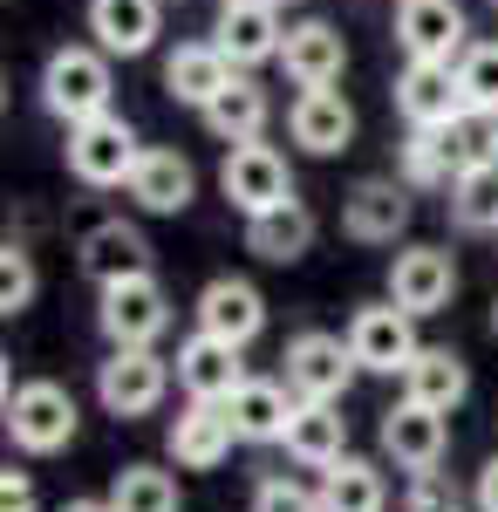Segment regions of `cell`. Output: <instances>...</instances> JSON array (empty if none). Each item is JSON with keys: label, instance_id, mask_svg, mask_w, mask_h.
<instances>
[{"label": "cell", "instance_id": "6da1fadb", "mask_svg": "<svg viewBox=\"0 0 498 512\" xmlns=\"http://www.w3.org/2000/svg\"><path fill=\"white\" fill-rule=\"evenodd\" d=\"M110 48H96V41H69V48H55L48 62H41V110L62 123H89L110 110L116 96V76H110Z\"/></svg>", "mask_w": 498, "mask_h": 512}, {"label": "cell", "instance_id": "7a4b0ae2", "mask_svg": "<svg viewBox=\"0 0 498 512\" xmlns=\"http://www.w3.org/2000/svg\"><path fill=\"white\" fill-rule=\"evenodd\" d=\"M144 158V137H137V123L103 110V117L89 123H69V144H62V164H69V178L89 185V192H123L130 185V171Z\"/></svg>", "mask_w": 498, "mask_h": 512}, {"label": "cell", "instance_id": "3957f363", "mask_svg": "<svg viewBox=\"0 0 498 512\" xmlns=\"http://www.w3.org/2000/svg\"><path fill=\"white\" fill-rule=\"evenodd\" d=\"M82 431V410H76V390H62V383H7V437H14V451H28V458H55V451H69Z\"/></svg>", "mask_w": 498, "mask_h": 512}, {"label": "cell", "instance_id": "277c9868", "mask_svg": "<svg viewBox=\"0 0 498 512\" xmlns=\"http://www.w3.org/2000/svg\"><path fill=\"white\" fill-rule=\"evenodd\" d=\"M96 328L110 349H157L171 328V294L157 274H123L96 287Z\"/></svg>", "mask_w": 498, "mask_h": 512}, {"label": "cell", "instance_id": "5b68a950", "mask_svg": "<svg viewBox=\"0 0 498 512\" xmlns=\"http://www.w3.org/2000/svg\"><path fill=\"white\" fill-rule=\"evenodd\" d=\"M171 355L157 349H110L96 362V403L110 410L116 424H137V417H151L157 403L171 396Z\"/></svg>", "mask_w": 498, "mask_h": 512}, {"label": "cell", "instance_id": "8992f818", "mask_svg": "<svg viewBox=\"0 0 498 512\" xmlns=\"http://www.w3.org/2000/svg\"><path fill=\"white\" fill-rule=\"evenodd\" d=\"M287 390L301 396V403H342L355 390V376H362V362L348 349V335H328V328H301L294 342H287Z\"/></svg>", "mask_w": 498, "mask_h": 512}, {"label": "cell", "instance_id": "52a82bcc", "mask_svg": "<svg viewBox=\"0 0 498 512\" xmlns=\"http://www.w3.org/2000/svg\"><path fill=\"white\" fill-rule=\"evenodd\" d=\"M219 192L232 198V212H273V205H287L294 192V171L287 158L273 151L267 137H253V144H226V164H219Z\"/></svg>", "mask_w": 498, "mask_h": 512}, {"label": "cell", "instance_id": "ba28073f", "mask_svg": "<svg viewBox=\"0 0 498 512\" xmlns=\"http://www.w3.org/2000/svg\"><path fill=\"white\" fill-rule=\"evenodd\" d=\"M348 349L362 362V376H403L417 362V315L396 308V301H369L348 315Z\"/></svg>", "mask_w": 498, "mask_h": 512}, {"label": "cell", "instance_id": "9c48e42d", "mask_svg": "<svg viewBox=\"0 0 498 512\" xmlns=\"http://www.w3.org/2000/svg\"><path fill=\"white\" fill-rule=\"evenodd\" d=\"M396 48L403 62H458L471 48V21L458 0H396Z\"/></svg>", "mask_w": 498, "mask_h": 512}, {"label": "cell", "instance_id": "30bf717a", "mask_svg": "<svg viewBox=\"0 0 498 512\" xmlns=\"http://www.w3.org/2000/svg\"><path fill=\"white\" fill-rule=\"evenodd\" d=\"M383 458H396V472H444V451H451V424L444 410H423V403H389L383 410Z\"/></svg>", "mask_w": 498, "mask_h": 512}, {"label": "cell", "instance_id": "8fae6325", "mask_svg": "<svg viewBox=\"0 0 498 512\" xmlns=\"http://www.w3.org/2000/svg\"><path fill=\"white\" fill-rule=\"evenodd\" d=\"M451 294H458V260H451L444 246H403V253L389 260V301L410 308L417 321L444 315Z\"/></svg>", "mask_w": 498, "mask_h": 512}, {"label": "cell", "instance_id": "7c38bea8", "mask_svg": "<svg viewBox=\"0 0 498 512\" xmlns=\"http://www.w3.org/2000/svg\"><path fill=\"white\" fill-rule=\"evenodd\" d=\"M396 117L417 130H451L464 117V89H458V62H403L396 69Z\"/></svg>", "mask_w": 498, "mask_h": 512}, {"label": "cell", "instance_id": "4fadbf2b", "mask_svg": "<svg viewBox=\"0 0 498 512\" xmlns=\"http://www.w3.org/2000/svg\"><path fill=\"white\" fill-rule=\"evenodd\" d=\"M198 328L205 335H219V342H239V349H253L260 335H267V294L253 287L246 274H219L198 287Z\"/></svg>", "mask_w": 498, "mask_h": 512}, {"label": "cell", "instance_id": "5bb4252c", "mask_svg": "<svg viewBox=\"0 0 498 512\" xmlns=\"http://www.w3.org/2000/svg\"><path fill=\"white\" fill-rule=\"evenodd\" d=\"M232 444H239L232 410L226 403H198V396H185V410H178L171 431H164V451H171L185 472H219L232 458Z\"/></svg>", "mask_w": 498, "mask_h": 512}, {"label": "cell", "instance_id": "9a60e30c", "mask_svg": "<svg viewBox=\"0 0 498 512\" xmlns=\"http://www.w3.org/2000/svg\"><path fill=\"white\" fill-rule=\"evenodd\" d=\"M212 41L226 48L232 69H260V62H280L287 21H280V7H273V0H219Z\"/></svg>", "mask_w": 498, "mask_h": 512}, {"label": "cell", "instance_id": "2e32d148", "mask_svg": "<svg viewBox=\"0 0 498 512\" xmlns=\"http://www.w3.org/2000/svg\"><path fill=\"white\" fill-rule=\"evenodd\" d=\"M348 69V35L335 21H321V14H307L287 28L280 41V76L294 82V89H328V82H342Z\"/></svg>", "mask_w": 498, "mask_h": 512}, {"label": "cell", "instance_id": "e0dca14e", "mask_svg": "<svg viewBox=\"0 0 498 512\" xmlns=\"http://www.w3.org/2000/svg\"><path fill=\"white\" fill-rule=\"evenodd\" d=\"M342 233L355 246H396L410 233V185L403 178H362L342 198Z\"/></svg>", "mask_w": 498, "mask_h": 512}, {"label": "cell", "instance_id": "ac0fdd59", "mask_svg": "<svg viewBox=\"0 0 498 512\" xmlns=\"http://www.w3.org/2000/svg\"><path fill=\"white\" fill-rule=\"evenodd\" d=\"M130 205L137 212H151V219H178L185 205L198 198V171L185 151H171V144H144V158H137V171H130Z\"/></svg>", "mask_w": 498, "mask_h": 512}, {"label": "cell", "instance_id": "d6986e66", "mask_svg": "<svg viewBox=\"0 0 498 512\" xmlns=\"http://www.w3.org/2000/svg\"><path fill=\"white\" fill-rule=\"evenodd\" d=\"M239 342H219V335H185L178 355H171V369H178V390L198 396V403H232V390L246 383V362H239Z\"/></svg>", "mask_w": 498, "mask_h": 512}, {"label": "cell", "instance_id": "ffe728a7", "mask_svg": "<svg viewBox=\"0 0 498 512\" xmlns=\"http://www.w3.org/2000/svg\"><path fill=\"white\" fill-rule=\"evenodd\" d=\"M287 130H294V144H301L307 158H342L348 144H355V103L335 82L328 89H301L287 103Z\"/></svg>", "mask_w": 498, "mask_h": 512}, {"label": "cell", "instance_id": "44dd1931", "mask_svg": "<svg viewBox=\"0 0 498 512\" xmlns=\"http://www.w3.org/2000/svg\"><path fill=\"white\" fill-rule=\"evenodd\" d=\"M76 267L96 287H110V280H123V274H151V239H144V226L137 219H96L89 233L76 239Z\"/></svg>", "mask_w": 498, "mask_h": 512}, {"label": "cell", "instance_id": "7402d4cb", "mask_svg": "<svg viewBox=\"0 0 498 512\" xmlns=\"http://www.w3.org/2000/svg\"><path fill=\"white\" fill-rule=\"evenodd\" d=\"M89 35H96V48L137 62L164 35V0H89Z\"/></svg>", "mask_w": 498, "mask_h": 512}, {"label": "cell", "instance_id": "603a6c76", "mask_svg": "<svg viewBox=\"0 0 498 512\" xmlns=\"http://www.w3.org/2000/svg\"><path fill=\"white\" fill-rule=\"evenodd\" d=\"M314 239H321V219L307 212L301 198H287V205H273V212H253V219H246V253L267 260V267H294V260H307Z\"/></svg>", "mask_w": 498, "mask_h": 512}, {"label": "cell", "instance_id": "cb8c5ba5", "mask_svg": "<svg viewBox=\"0 0 498 512\" xmlns=\"http://www.w3.org/2000/svg\"><path fill=\"white\" fill-rule=\"evenodd\" d=\"M232 76H239V69L226 62V48H219V41H178V48L164 55V96H171V103H185V110H205Z\"/></svg>", "mask_w": 498, "mask_h": 512}, {"label": "cell", "instance_id": "d4e9b609", "mask_svg": "<svg viewBox=\"0 0 498 512\" xmlns=\"http://www.w3.org/2000/svg\"><path fill=\"white\" fill-rule=\"evenodd\" d=\"M226 410H232V424H239V444H280L287 424H294V410H301V396L287 390V383H273V376H246Z\"/></svg>", "mask_w": 498, "mask_h": 512}, {"label": "cell", "instance_id": "484cf974", "mask_svg": "<svg viewBox=\"0 0 498 512\" xmlns=\"http://www.w3.org/2000/svg\"><path fill=\"white\" fill-rule=\"evenodd\" d=\"M198 117H205V130H212L219 144H253V137H267L273 103H267V89L253 82V69H239V76H232Z\"/></svg>", "mask_w": 498, "mask_h": 512}, {"label": "cell", "instance_id": "4316f807", "mask_svg": "<svg viewBox=\"0 0 498 512\" xmlns=\"http://www.w3.org/2000/svg\"><path fill=\"white\" fill-rule=\"evenodd\" d=\"M280 444H287V458H294L301 472H328L335 458H348V417H342V403H301Z\"/></svg>", "mask_w": 498, "mask_h": 512}, {"label": "cell", "instance_id": "83f0119b", "mask_svg": "<svg viewBox=\"0 0 498 512\" xmlns=\"http://www.w3.org/2000/svg\"><path fill=\"white\" fill-rule=\"evenodd\" d=\"M403 396L451 417L464 396H471V362H464L458 349H417V362L403 369Z\"/></svg>", "mask_w": 498, "mask_h": 512}, {"label": "cell", "instance_id": "f1b7e54d", "mask_svg": "<svg viewBox=\"0 0 498 512\" xmlns=\"http://www.w3.org/2000/svg\"><path fill=\"white\" fill-rule=\"evenodd\" d=\"M321 506L328 512H389V478L376 458H335L321 472Z\"/></svg>", "mask_w": 498, "mask_h": 512}, {"label": "cell", "instance_id": "f546056e", "mask_svg": "<svg viewBox=\"0 0 498 512\" xmlns=\"http://www.w3.org/2000/svg\"><path fill=\"white\" fill-rule=\"evenodd\" d=\"M396 178H403L410 192H451L458 164H451L444 130H417V123H410V137L396 144Z\"/></svg>", "mask_w": 498, "mask_h": 512}, {"label": "cell", "instance_id": "4dcf8cb0", "mask_svg": "<svg viewBox=\"0 0 498 512\" xmlns=\"http://www.w3.org/2000/svg\"><path fill=\"white\" fill-rule=\"evenodd\" d=\"M451 226L458 233H478L492 239L498 233V171H464V178H451Z\"/></svg>", "mask_w": 498, "mask_h": 512}, {"label": "cell", "instance_id": "1f68e13d", "mask_svg": "<svg viewBox=\"0 0 498 512\" xmlns=\"http://www.w3.org/2000/svg\"><path fill=\"white\" fill-rule=\"evenodd\" d=\"M110 506L116 512H178L185 499H178V478L157 472V465H123V472L110 478Z\"/></svg>", "mask_w": 498, "mask_h": 512}, {"label": "cell", "instance_id": "d6a6232c", "mask_svg": "<svg viewBox=\"0 0 498 512\" xmlns=\"http://www.w3.org/2000/svg\"><path fill=\"white\" fill-rule=\"evenodd\" d=\"M444 144H451V164L464 171H498V117L492 110H464L451 130H444Z\"/></svg>", "mask_w": 498, "mask_h": 512}, {"label": "cell", "instance_id": "836d02e7", "mask_svg": "<svg viewBox=\"0 0 498 512\" xmlns=\"http://www.w3.org/2000/svg\"><path fill=\"white\" fill-rule=\"evenodd\" d=\"M35 287H41V274H35L28 239H7V246H0V315L7 321L28 315V308H35Z\"/></svg>", "mask_w": 498, "mask_h": 512}, {"label": "cell", "instance_id": "e575fe53", "mask_svg": "<svg viewBox=\"0 0 498 512\" xmlns=\"http://www.w3.org/2000/svg\"><path fill=\"white\" fill-rule=\"evenodd\" d=\"M458 89H464V110L498 117V41H471L458 55Z\"/></svg>", "mask_w": 498, "mask_h": 512}, {"label": "cell", "instance_id": "d590c367", "mask_svg": "<svg viewBox=\"0 0 498 512\" xmlns=\"http://www.w3.org/2000/svg\"><path fill=\"white\" fill-rule=\"evenodd\" d=\"M253 512H328V506H321V485H301V478L273 472L253 485Z\"/></svg>", "mask_w": 498, "mask_h": 512}, {"label": "cell", "instance_id": "8d00e7d4", "mask_svg": "<svg viewBox=\"0 0 498 512\" xmlns=\"http://www.w3.org/2000/svg\"><path fill=\"white\" fill-rule=\"evenodd\" d=\"M403 512H464V506H458V485H451L444 472H417V478H410Z\"/></svg>", "mask_w": 498, "mask_h": 512}, {"label": "cell", "instance_id": "74e56055", "mask_svg": "<svg viewBox=\"0 0 498 512\" xmlns=\"http://www.w3.org/2000/svg\"><path fill=\"white\" fill-rule=\"evenodd\" d=\"M0 512H35V485H28V472H0Z\"/></svg>", "mask_w": 498, "mask_h": 512}, {"label": "cell", "instance_id": "f35d334b", "mask_svg": "<svg viewBox=\"0 0 498 512\" xmlns=\"http://www.w3.org/2000/svg\"><path fill=\"white\" fill-rule=\"evenodd\" d=\"M471 506H478V512H498V451L478 465V478H471Z\"/></svg>", "mask_w": 498, "mask_h": 512}, {"label": "cell", "instance_id": "ab89813d", "mask_svg": "<svg viewBox=\"0 0 498 512\" xmlns=\"http://www.w3.org/2000/svg\"><path fill=\"white\" fill-rule=\"evenodd\" d=\"M62 512H116V506H110V499H69Z\"/></svg>", "mask_w": 498, "mask_h": 512}, {"label": "cell", "instance_id": "60d3db41", "mask_svg": "<svg viewBox=\"0 0 498 512\" xmlns=\"http://www.w3.org/2000/svg\"><path fill=\"white\" fill-rule=\"evenodd\" d=\"M492 335H498V301H492Z\"/></svg>", "mask_w": 498, "mask_h": 512}, {"label": "cell", "instance_id": "b9f144b4", "mask_svg": "<svg viewBox=\"0 0 498 512\" xmlns=\"http://www.w3.org/2000/svg\"><path fill=\"white\" fill-rule=\"evenodd\" d=\"M273 7H294V0H273Z\"/></svg>", "mask_w": 498, "mask_h": 512}, {"label": "cell", "instance_id": "7bdbcfd3", "mask_svg": "<svg viewBox=\"0 0 498 512\" xmlns=\"http://www.w3.org/2000/svg\"><path fill=\"white\" fill-rule=\"evenodd\" d=\"M492 7H498V0H492Z\"/></svg>", "mask_w": 498, "mask_h": 512}]
</instances>
